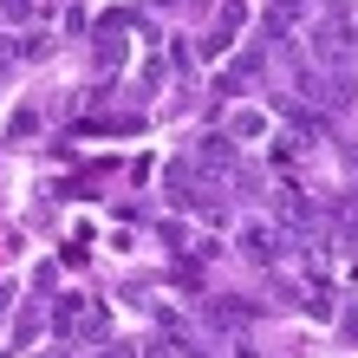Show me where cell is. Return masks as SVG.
I'll return each mask as SVG.
<instances>
[{
	"mask_svg": "<svg viewBox=\"0 0 358 358\" xmlns=\"http://www.w3.org/2000/svg\"><path fill=\"white\" fill-rule=\"evenodd\" d=\"M300 92L320 104V111H345L352 104V72H326V66H306L300 72Z\"/></svg>",
	"mask_w": 358,
	"mask_h": 358,
	"instance_id": "obj_4",
	"label": "cell"
},
{
	"mask_svg": "<svg viewBox=\"0 0 358 358\" xmlns=\"http://www.w3.org/2000/svg\"><path fill=\"white\" fill-rule=\"evenodd\" d=\"M261 131H267L261 111H235V117H228V137H261Z\"/></svg>",
	"mask_w": 358,
	"mask_h": 358,
	"instance_id": "obj_11",
	"label": "cell"
},
{
	"mask_svg": "<svg viewBox=\"0 0 358 358\" xmlns=\"http://www.w3.org/2000/svg\"><path fill=\"white\" fill-rule=\"evenodd\" d=\"M273 208H280V222H287V228H313V202H306L293 182H287V189H273Z\"/></svg>",
	"mask_w": 358,
	"mask_h": 358,
	"instance_id": "obj_9",
	"label": "cell"
},
{
	"mask_svg": "<svg viewBox=\"0 0 358 358\" xmlns=\"http://www.w3.org/2000/svg\"><path fill=\"white\" fill-rule=\"evenodd\" d=\"M150 7H182V0H150Z\"/></svg>",
	"mask_w": 358,
	"mask_h": 358,
	"instance_id": "obj_17",
	"label": "cell"
},
{
	"mask_svg": "<svg viewBox=\"0 0 358 358\" xmlns=\"http://www.w3.org/2000/svg\"><path fill=\"white\" fill-rule=\"evenodd\" d=\"M20 59H39V52H46V33H27V39H20V46H13Z\"/></svg>",
	"mask_w": 358,
	"mask_h": 358,
	"instance_id": "obj_14",
	"label": "cell"
},
{
	"mask_svg": "<svg viewBox=\"0 0 358 358\" xmlns=\"http://www.w3.org/2000/svg\"><path fill=\"white\" fill-rule=\"evenodd\" d=\"M313 59H320L326 72H352V27H345V20H320V33H313Z\"/></svg>",
	"mask_w": 358,
	"mask_h": 358,
	"instance_id": "obj_6",
	"label": "cell"
},
{
	"mask_svg": "<svg viewBox=\"0 0 358 358\" xmlns=\"http://www.w3.org/2000/svg\"><path fill=\"white\" fill-rule=\"evenodd\" d=\"M7 131H13V137H33V131H39V111H13Z\"/></svg>",
	"mask_w": 358,
	"mask_h": 358,
	"instance_id": "obj_13",
	"label": "cell"
},
{
	"mask_svg": "<svg viewBox=\"0 0 358 358\" xmlns=\"http://www.w3.org/2000/svg\"><path fill=\"white\" fill-rule=\"evenodd\" d=\"M235 248H241L255 267H287V255H293V241H287L280 222H241V228H235Z\"/></svg>",
	"mask_w": 358,
	"mask_h": 358,
	"instance_id": "obj_2",
	"label": "cell"
},
{
	"mask_svg": "<svg viewBox=\"0 0 358 358\" xmlns=\"http://www.w3.org/2000/svg\"><path fill=\"white\" fill-rule=\"evenodd\" d=\"M261 66H267V46L255 39L248 52H235V59H228V72H222V92H248V85L261 78Z\"/></svg>",
	"mask_w": 358,
	"mask_h": 358,
	"instance_id": "obj_8",
	"label": "cell"
},
{
	"mask_svg": "<svg viewBox=\"0 0 358 358\" xmlns=\"http://www.w3.org/2000/svg\"><path fill=\"white\" fill-rule=\"evenodd\" d=\"M189 163H196L202 176H215V170H235V137H228V131H208V137H196Z\"/></svg>",
	"mask_w": 358,
	"mask_h": 358,
	"instance_id": "obj_7",
	"label": "cell"
},
{
	"mask_svg": "<svg viewBox=\"0 0 358 358\" xmlns=\"http://www.w3.org/2000/svg\"><path fill=\"white\" fill-rule=\"evenodd\" d=\"M46 326H52L46 313H33V306H27V313L13 320V352H33V345H39V332H46Z\"/></svg>",
	"mask_w": 358,
	"mask_h": 358,
	"instance_id": "obj_10",
	"label": "cell"
},
{
	"mask_svg": "<svg viewBox=\"0 0 358 358\" xmlns=\"http://www.w3.org/2000/svg\"><path fill=\"white\" fill-rule=\"evenodd\" d=\"M339 326H345V339L358 345V313H345V320H339Z\"/></svg>",
	"mask_w": 358,
	"mask_h": 358,
	"instance_id": "obj_16",
	"label": "cell"
},
{
	"mask_svg": "<svg viewBox=\"0 0 358 358\" xmlns=\"http://www.w3.org/2000/svg\"><path fill=\"white\" fill-rule=\"evenodd\" d=\"M52 358H66V352H52Z\"/></svg>",
	"mask_w": 358,
	"mask_h": 358,
	"instance_id": "obj_18",
	"label": "cell"
},
{
	"mask_svg": "<svg viewBox=\"0 0 358 358\" xmlns=\"http://www.w3.org/2000/svg\"><path fill=\"white\" fill-rule=\"evenodd\" d=\"M300 13H306V0H267V20H280V27H293Z\"/></svg>",
	"mask_w": 358,
	"mask_h": 358,
	"instance_id": "obj_12",
	"label": "cell"
},
{
	"mask_svg": "<svg viewBox=\"0 0 358 358\" xmlns=\"http://www.w3.org/2000/svg\"><path fill=\"white\" fill-rule=\"evenodd\" d=\"M7 313H13V287H0V326H7Z\"/></svg>",
	"mask_w": 358,
	"mask_h": 358,
	"instance_id": "obj_15",
	"label": "cell"
},
{
	"mask_svg": "<svg viewBox=\"0 0 358 358\" xmlns=\"http://www.w3.org/2000/svg\"><path fill=\"white\" fill-rule=\"evenodd\" d=\"M46 320H52V332H59V345H66V352H72V345H104V339H111V313H104L92 293H59Z\"/></svg>",
	"mask_w": 358,
	"mask_h": 358,
	"instance_id": "obj_1",
	"label": "cell"
},
{
	"mask_svg": "<svg viewBox=\"0 0 358 358\" xmlns=\"http://www.w3.org/2000/svg\"><path fill=\"white\" fill-rule=\"evenodd\" d=\"M241 27H248V0H222V7H215V20H208L202 52H208V59L235 52V46H241Z\"/></svg>",
	"mask_w": 358,
	"mask_h": 358,
	"instance_id": "obj_5",
	"label": "cell"
},
{
	"mask_svg": "<svg viewBox=\"0 0 358 358\" xmlns=\"http://www.w3.org/2000/svg\"><path fill=\"white\" fill-rule=\"evenodd\" d=\"M124 59H131V13H111V20H98V33H92V66L111 72Z\"/></svg>",
	"mask_w": 358,
	"mask_h": 358,
	"instance_id": "obj_3",
	"label": "cell"
}]
</instances>
